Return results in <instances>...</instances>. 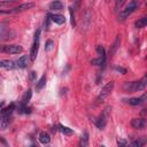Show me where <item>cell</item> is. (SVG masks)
Segmentation results:
<instances>
[{
  "label": "cell",
  "instance_id": "obj_1",
  "mask_svg": "<svg viewBox=\"0 0 147 147\" xmlns=\"http://www.w3.org/2000/svg\"><path fill=\"white\" fill-rule=\"evenodd\" d=\"M110 110H111V107H110V106H107V107L102 110L101 115L98 117L95 124H96V126H98L100 130H103V129L106 127L107 122H108V117H109V114H110Z\"/></svg>",
  "mask_w": 147,
  "mask_h": 147
},
{
  "label": "cell",
  "instance_id": "obj_2",
  "mask_svg": "<svg viewBox=\"0 0 147 147\" xmlns=\"http://www.w3.org/2000/svg\"><path fill=\"white\" fill-rule=\"evenodd\" d=\"M138 7H139V2L138 1H131V2H129V5L124 9L121 10V13H119V20H125L133 11H136V9H138Z\"/></svg>",
  "mask_w": 147,
  "mask_h": 147
},
{
  "label": "cell",
  "instance_id": "obj_3",
  "mask_svg": "<svg viewBox=\"0 0 147 147\" xmlns=\"http://www.w3.org/2000/svg\"><path fill=\"white\" fill-rule=\"evenodd\" d=\"M39 38H40V30H37L34 33V39H33L31 49H30V60L31 61H34L37 57L38 49H39Z\"/></svg>",
  "mask_w": 147,
  "mask_h": 147
},
{
  "label": "cell",
  "instance_id": "obj_4",
  "mask_svg": "<svg viewBox=\"0 0 147 147\" xmlns=\"http://www.w3.org/2000/svg\"><path fill=\"white\" fill-rule=\"evenodd\" d=\"M113 88H114V82L107 83V84L101 88V91H100V93H99V95H98V98H96V103L102 102L103 99L107 98V96L110 94V92L113 91Z\"/></svg>",
  "mask_w": 147,
  "mask_h": 147
},
{
  "label": "cell",
  "instance_id": "obj_5",
  "mask_svg": "<svg viewBox=\"0 0 147 147\" xmlns=\"http://www.w3.org/2000/svg\"><path fill=\"white\" fill-rule=\"evenodd\" d=\"M14 38V32L6 25H0V40H8Z\"/></svg>",
  "mask_w": 147,
  "mask_h": 147
},
{
  "label": "cell",
  "instance_id": "obj_6",
  "mask_svg": "<svg viewBox=\"0 0 147 147\" xmlns=\"http://www.w3.org/2000/svg\"><path fill=\"white\" fill-rule=\"evenodd\" d=\"M2 52L8 53V54H20L23 52V48L20 45H6L3 46Z\"/></svg>",
  "mask_w": 147,
  "mask_h": 147
},
{
  "label": "cell",
  "instance_id": "obj_7",
  "mask_svg": "<svg viewBox=\"0 0 147 147\" xmlns=\"http://www.w3.org/2000/svg\"><path fill=\"white\" fill-rule=\"evenodd\" d=\"M146 98H147V94H146V93H144V94H142L140 98H131V99H125L124 101H125L126 103L131 105V106H139V105L145 103Z\"/></svg>",
  "mask_w": 147,
  "mask_h": 147
},
{
  "label": "cell",
  "instance_id": "obj_8",
  "mask_svg": "<svg viewBox=\"0 0 147 147\" xmlns=\"http://www.w3.org/2000/svg\"><path fill=\"white\" fill-rule=\"evenodd\" d=\"M32 7H34V3H33V2H25V3H21V5H18L17 7L13 8L11 10H9V13H21V11H25V10L31 9Z\"/></svg>",
  "mask_w": 147,
  "mask_h": 147
},
{
  "label": "cell",
  "instance_id": "obj_9",
  "mask_svg": "<svg viewBox=\"0 0 147 147\" xmlns=\"http://www.w3.org/2000/svg\"><path fill=\"white\" fill-rule=\"evenodd\" d=\"M131 126L133 129H137V130H141L146 126V121L145 118H133L131 121Z\"/></svg>",
  "mask_w": 147,
  "mask_h": 147
},
{
  "label": "cell",
  "instance_id": "obj_10",
  "mask_svg": "<svg viewBox=\"0 0 147 147\" xmlns=\"http://www.w3.org/2000/svg\"><path fill=\"white\" fill-rule=\"evenodd\" d=\"M123 90L125 92H129V93L136 92L137 91V82H127V83H124Z\"/></svg>",
  "mask_w": 147,
  "mask_h": 147
},
{
  "label": "cell",
  "instance_id": "obj_11",
  "mask_svg": "<svg viewBox=\"0 0 147 147\" xmlns=\"http://www.w3.org/2000/svg\"><path fill=\"white\" fill-rule=\"evenodd\" d=\"M28 56L26 55H23V56H21L17 61H15V67H17V68H20V69H24V68H26V65H28Z\"/></svg>",
  "mask_w": 147,
  "mask_h": 147
},
{
  "label": "cell",
  "instance_id": "obj_12",
  "mask_svg": "<svg viewBox=\"0 0 147 147\" xmlns=\"http://www.w3.org/2000/svg\"><path fill=\"white\" fill-rule=\"evenodd\" d=\"M49 18H51L55 24H59V25H61V24H63V23L65 22V17H64L63 15H61V14L49 15Z\"/></svg>",
  "mask_w": 147,
  "mask_h": 147
},
{
  "label": "cell",
  "instance_id": "obj_13",
  "mask_svg": "<svg viewBox=\"0 0 147 147\" xmlns=\"http://www.w3.org/2000/svg\"><path fill=\"white\" fill-rule=\"evenodd\" d=\"M15 108H16L15 103H10L8 107L2 108V109H1V116H11L13 111L15 110Z\"/></svg>",
  "mask_w": 147,
  "mask_h": 147
},
{
  "label": "cell",
  "instance_id": "obj_14",
  "mask_svg": "<svg viewBox=\"0 0 147 147\" xmlns=\"http://www.w3.org/2000/svg\"><path fill=\"white\" fill-rule=\"evenodd\" d=\"M11 122V116H1L0 117V126L2 130H5Z\"/></svg>",
  "mask_w": 147,
  "mask_h": 147
},
{
  "label": "cell",
  "instance_id": "obj_15",
  "mask_svg": "<svg viewBox=\"0 0 147 147\" xmlns=\"http://www.w3.org/2000/svg\"><path fill=\"white\" fill-rule=\"evenodd\" d=\"M38 139H39V141H40L41 144H44V145H47V144H49V141H51V137H49V134H48L47 132H40Z\"/></svg>",
  "mask_w": 147,
  "mask_h": 147
},
{
  "label": "cell",
  "instance_id": "obj_16",
  "mask_svg": "<svg viewBox=\"0 0 147 147\" xmlns=\"http://www.w3.org/2000/svg\"><path fill=\"white\" fill-rule=\"evenodd\" d=\"M0 68H5V69H7V70L13 69V68H15V62H14V61H10V60L0 61Z\"/></svg>",
  "mask_w": 147,
  "mask_h": 147
},
{
  "label": "cell",
  "instance_id": "obj_17",
  "mask_svg": "<svg viewBox=\"0 0 147 147\" xmlns=\"http://www.w3.org/2000/svg\"><path fill=\"white\" fill-rule=\"evenodd\" d=\"M145 144H146V139L145 138H138L137 140H134L131 144H129L126 147H142Z\"/></svg>",
  "mask_w": 147,
  "mask_h": 147
},
{
  "label": "cell",
  "instance_id": "obj_18",
  "mask_svg": "<svg viewBox=\"0 0 147 147\" xmlns=\"http://www.w3.org/2000/svg\"><path fill=\"white\" fill-rule=\"evenodd\" d=\"M79 147H88V133L84 132L79 140Z\"/></svg>",
  "mask_w": 147,
  "mask_h": 147
},
{
  "label": "cell",
  "instance_id": "obj_19",
  "mask_svg": "<svg viewBox=\"0 0 147 147\" xmlns=\"http://www.w3.org/2000/svg\"><path fill=\"white\" fill-rule=\"evenodd\" d=\"M49 9L51 10H61V9H63V3L61 1H52L49 3Z\"/></svg>",
  "mask_w": 147,
  "mask_h": 147
},
{
  "label": "cell",
  "instance_id": "obj_20",
  "mask_svg": "<svg viewBox=\"0 0 147 147\" xmlns=\"http://www.w3.org/2000/svg\"><path fill=\"white\" fill-rule=\"evenodd\" d=\"M146 84H147V78H146V76H144V77L141 78V80L137 82V91H142V90H145Z\"/></svg>",
  "mask_w": 147,
  "mask_h": 147
},
{
  "label": "cell",
  "instance_id": "obj_21",
  "mask_svg": "<svg viewBox=\"0 0 147 147\" xmlns=\"http://www.w3.org/2000/svg\"><path fill=\"white\" fill-rule=\"evenodd\" d=\"M59 127H60V131H61L64 136H71V134H74L72 129H70V127H68V126H63V125L59 124Z\"/></svg>",
  "mask_w": 147,
  "mask_h": 147
},
{
  "label": "cell",
  "instance_id": "obj_22",
  "mask_svg": "<svg viewBox=\"0 0 147 147\" xmlns=\"http://www.w3.org/2000/svg\"><path fill=\"white\" fill-rule=\"evenodd\" d=\"M31 96H32V91H31V88H29V90L24 93V95H23V98H22V101H21V102H23L24 105H26V103L30 101Z\"/></svg>",
  "mask_w": 147,
  "mask_h": 147
},
{
  "label": "cell",
  "instance_id": "obj_23",
  "mask_svg": "<svg viewBox=\"0 0 147 147\" xmlns=\"http://www.w3.org/2000/svg\"><path fill=\"white\" fill-rule=\"evenodd\" d=\"M146 24H147V18L146 17H141L136 22V28L137 29H142V28L146 26Z\"/></svg>",
  "mask_w": 147,
  "mask_h": 147
},
{
  "label": "cell",
  "instance_id": "obj_24",
  "mask_svg": "<svg viewBox=\"0 0 147 147\" xmlns=\"http://www.w3.org/2000/svg\"><path fill=\"white\" fill-rule=\"evenodd\" d=\"M46 75H44L39 80H38V83H37V85H36V88H37V91H40L44 86H45V84H46Z\"/></svg>",
  "mask_w": 147,
  "mask_h": 147
},
{
  "label": "cell",
  "instance_id": "obj_25",
  "mask_svg": "<svg viewBox=\"0 0 147 147\" xmlns=\"http://www.w3.org/2000/svg\"><path fill=\"white\" fill-rule=\"evenodd\" d=\"M96 53L99 54V57H101V59L106 60V52H105V48H103V46H101V45H98V46H96Z\"/></svg>",
  "mask_w": 147,
  "mask_h": 147
},
{
  "label": "cell",
  "instance_id": "obj_26",
  "mask_svg": "<svg viewBox=\"0 0 147 147\" xmlns=\"http://www.w3.org/2000/svg\"><path fill=\"white\" fill-rule=\"evenodd\" d=\"M119 41H121V38H119V36H117V38H116V40H115V42H114V45H113V47H111V51H110V55H113V54L116 52V49L118 48Z\"/></svg>",
  "mask_w": 147,
  "mask_h": 147
},
{
  "label": "cell",
  "instance_id": "obj_27",
  "mask_svg": "<svg viewBox=\"0 0 147 147\" xmlns=\"http://www.w3.org/2000/svg\"><path fill=\"white\" fill-rule=\"evenodd\" d=\"M105 62H106V60H103V59H101V57L91 60V64H94V65H103Z\"/></svg>",
  "mask_w": 147,
  "mask_h": 147
},
{
  "label": "cell",
  "instance_id": "obj_28",
  "mask_svg": "<svg viewBox=\"0 0 147 147\" xmlns=\"http://www.w3.org/2000/svg\"><path fill=\"white\" fill-rule=\"evenodd\" d=\"M52 48H53V40H47L46 44H45V51L48 52V51H51Z\"/></svg>",
  "mask_w": 147,
  "mask_h": 147
},
{
  "label": "cell",
  "instance_id": "obj_29",
  "mask_svg": "<svg viewBox=\"0 0 147 147\" xmlns=\"http://www.w3.org/2000/svg\"><path fill=\"white\" fill-rule=\"evenodd\" d=\"M117 145H118V147H126L127 146V141L124 140V139H118L117 140Z\"/></svg>",
  "mask_w": 147,
  "mask_h": 147
},
{
  "label": "cell",
  "instance_id": "obj_30",
  "mask_svg": "<svg viewBox=\"0 0 147 147\" xmlns=\"http://www.w3.org/2000/svg\"><path fill=\"white\" fill-rule=\"evenodd\" d=\"M115 70L118 71V72H122V74H126V70L124 68H122V67H115Z\"/></svg>",
  "mask_w": 147,
  "mask_h": 147
},
{
  "label": "cell",
  "instance_id": "obj_31",
  "mask_svg": "<svg viewBox=\"0 0 147 147\" xmlns=\"http://www.w3.org/2000/svg\"><path fill=\"white\" fill-rule=\"evenodd\" d=\"M14 1H0V7H2V6H9V5H11Z\"/></svg>",
  "mask_w": 147,
  "mask_h": 147
},
{
  "label": "cell",
  "instance_id": "obj_32",
  "mask_svg": "<svg viewBox=\"0 0 147 147\" xmlns=\"http://www.w3.org/2000/svg\"><path fill=\"white\" fill-rule=\"evenodd\" d=\"M3 106H5V101L2 100V101H0V110L3 108Z\"/></svg>",
  "mask_w": 147,
  "mask_h": 147
},
{
  "label": "cell",
  "instance_id": "obj_33",
  "mask_svg": "<svg viewBox=\"0 0 147 147\" xmlns=\"http://www.w3.org/2000/svg\"><path fill=\"white\" fill-rule=\"evenodd\" d=\"M34 76H36V72H34V71H32V72H31V75H30V78H31V79H33V78H34Z\"/></svg>",
  "mask_w": 147,
  "mask_h": 147
},
{
  "label": "cell",
  "instance_id": "obj_34",
  "mask_svg": "<svg viewBox=\"0 0 147 147\" xmlns=\"http://www.w3.org/2000/svg\"><path fill=\"white\" fill-rule=\"evenodd\" d=\"M2 49H3V46H0V52H2Z\"/></svg>",
  "mask_w": 147,
  "mask_h": 147
},
{
  "label": "cell",
  "instance_id": "obj_35",
  "mask_svg": "<svg viewBox=\"0 0 147 147\" xmlns=\"http://www.w3.org/2000/svg\"><path fill=\"white\" fill-rule=\"evenodd\" d=\"M31 147H38V146H37V145H32Z\"/></svg>",
  "mask_w": 147,
  "mask_h": 147
},
{
  "label": "cell",
  "instance_id": "obj_36",
  "mask_svg": "<svg viewBox=\"0 0 147 147\" xmlns=\"http://www.w3.org/2000/svg\"><path fill=\"white\" fill-rule=\"evenodd\" d=\"M47 147H51V146H47Z\"/></svg>",
  "mask_w": 147,
  "mask_h": 147
},
{
  "label": "cell",
  "instance_id": "obj_37",
  "mask_svg": "<svg viewBox=\"0 0 147 147\" xmlns=\"http://www.w3.org/2000/svg\"><path fill=\"white\" fill-rule=\"evenodd\" d=\"M101 147H103V146H101Z\"/></svg>",
  "mask_w": 147,
  "mask_h": 147
}]
</instances>
